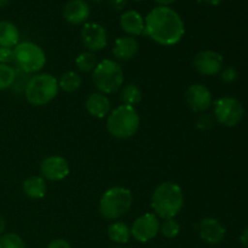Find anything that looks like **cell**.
<instances>
[{
	"label": "cell",
	"mask_w": 248,
	"mask_h": 248,
	"mask_svg": "<svg viewBox=\"0 0 248 248\" xmlns=\"http://www.w3.org/2000/svg\"><path fill=\"white\" fill-rule=\"evenodd\" d=\"M144 35L164 46H172L183 39L184 22L169 6L154 7L144 19Z\"/></svg>",
	"instance_id": "1"
},
{
	"label": "cell",
	"mask_w": 248,
	"mask_h": 248,
	"mask_svg": "<svg viewBox=\"0 0 248 248\" xmlns=\"http://www.w3.org/2000/svg\"><path fill=\"white\" fill-rule=\"evenodd\" d=\"M184 195L181 186L172 182H165L155 188L152 196V208L154 215L161 219L174 218L182 211Z\"/></svg>",
	"instance_id": "2"
},
{
	"label": "cell",
	"mask_w": 248,
	"mask_h": 248,
	"mask_svg": "<svg viewBox=\"0 0 248 248\" xmlns=\"http://www.w3.org/2000/svg\"><path fill=\"white\" fill-rule=\"evenodd\" d=\"M140 124V114L135 107L123 104L109 113L107 119V130L114 138L127 140L137 133Z\"/></svg>",
	"instance_id": "3"
},
{
	"label": "cell",
	"mask_w": 248,
	"mask_h": 248,
	"mask_svg": "<svg viewBox=\"0 0 248 248\" xmlns=\"http://www.w3.org/2000/svg\"><path fill=\"white\" fill-rule=\"evenodd\" d=\"M133 196L130 189L113 186L104 191L99 200V213L108 220H115L125 216L131 210Z\"/></svg>",
	"instance_id": "4"
},
{
	"label": "cell",
	"mask_w": 248,
	"mask_h": 248,
	"mask_svg": "<svg viewBox=\"0 0 248 248\" xmlns=\"http://www.w3.org/2000/svg\"><path fill=\"white\" fill-rule=\"evenodd\" d=\"M58 90V80L48 73H41L28 80L24 93L31 106L44 107L56 98Z\"/></svg>",
	"instance_id": "5"
},
{
	"label": "cell",
	"mask_w": 248,
	"mask_h": 248,
	"mask_svg": "<svg viewBox=\"0 0 248 248\" xmlns=\"http://www.w3.org/2000/svg\"><path fill=\"white\" fill-rule=\"evenodd\" d=\"M92 81L101 93H114L124 84L123 67L113 60L101 61L92 72Z\"/></svg>",
	"instance_id": "6"
},
{
	"label": "cell",
	"mask_w": 248,
	"mask_h": 248,
	"mask_svg": "<svg viewBox=\"0 0 248 248\" xmlns=\"http://www.w3.org/2000/svg\"><path fill=\"white\" fill-rule=\"evenodd\" d=\"M15 62L23 73H36L46 64V55L43 48L31 41L18 43L14 47Z\"/></svg>",
	"instance_id": "7"
},
{
	"label": "cell",
	"mask_w": 248,
	"mask_h": 248,
	"mask_svg": "<svg viewBox=\"0 0 248 248\" xmlns=\"http://www.w3.org/2000/svg\"><path fill=\"white\" fill-rule=\"evenodd\" d=\"M216 121L225 127H234L244 118V107L234 97H222L216 101L213 107Z\"/></svg>",
	"instance_id": "8"
},
{
	"label": "cell",
	"mask_w": 248,
	"mask_h": 248,
	"mask_svg": "<svg viewBox=\"0 0 248 248\" xmlns=\"http://www.w3.org/2000/svg\"><path fill=\"white\" fill-rule=\"evenodd\" d=\"M160 232V220L154 213H145L133 222L131 236L138 242H149Z\"/></svg>",
	"instance_id": "9"
},
{
	"label": "cell",
	"mask_w": 248,
	"mask_h": 248,
	"mask_svg": "<svg viewBox=\"0 0 248 248\" xmlns=\"http://www.w3.org/2000/svg\"><path fill=\"white\" fill-rule=\"evenodd\" d=\"M81 40L85 47L91 52L103 50L108 44V34L106 28L98 23H85L81 29Z\"/></svg>",
	"instance_id": "10"
},
{
	"label": "cell",
	"mask_w": 248,
	"mask_h": 248,
	"mask_svg": "<svg viewBox=\"0 0 248 248\" xmlns=\"http://www.w3.org/2000/svg\"><path fill=\"white\" fill-rule=\"evenodd\" d=\"M193 64L199 74L212 77L219 74L220 70L223 69V57L216 51L205 50L196 53Z\"/></svg>",
	"instance_id": "11"
},
{
	"label": "cell",
	"mask_w": 248,
	"mask_h": 248,
	"mask_svg": "<svg viewBox=\"0 0 248 248\" xmlns=\"http://www.w3.org/2000/svg\"><path fill=\"white\" fill-rule=\"evenodd\" d=\"M69 164L63 156L52 155L41 161L40 173L44 179L52 182L63 181L69 174Z\"/></svg>",
	"instance_id": "12"
},
{
	"label": "cell",
	"mask_w": 248,
	"mask_h": 248,
	"mask_svg": "<svg viewBox=\"0 0 248 248\" xmlns=\"http://www.w3.org/2000/svg\"><path fill=\"white\" fill-rule=\"evenodd\" d=\"M186 101L191 110L202 113L207 110L212 104V94L205 85L194 84L186 90Z\"/></svg>",
	"instance_id": "13"
},
{
	"label": "cell",
	"mask_w": 248,
	"mask_h": 248,
	"mask_svg": "<svg viewBox=\"0 0 248 248\" xmlns=\"http://www.w3.org/2000/svg\"><path fill=\"white\" fill-rule=\"evenodd\" d=\"M198 232L201 239L210 245H217L225 236V228L216 218H203L198 225Z\"/></svg>",
	"instance_id": "14"
},
{
	"label": "cell",
	"mask_w": 248,
	"mask_h": 248,
	"mask_svg": "<svg viewBox=\"0 0 248 248\" xmlns=\"http://www.w3.org/2000/svg\"><path fill=\"white\" fill-rule=\"evenodd\" d=\"M63 17L70 24H82L89 19L90 6L84 0H69L63 9Z\"/></svg>",
	"instance_id": "15"
},
{
	"label": "cell",
	"mask_w": 248,
	"mask_h": 248,
	"mask_svg": "<svg viewBox=\"0 0 248 248\" xmlns=\"http://www.w3.org/2000/svg\"><path fill=\"white\" fill-rule=\"evenodd\" d=\"M87 113L97 119H103L110 113V101L108 97L101 92H93L87 97L85 102Z\"/></svg>",
	"instance_id": "16"
},
{
	"label": "cell",
	"mask_w": 248,
	"mask_h": 248,
	"mask_svg": "<svg viewBox=\"0 0 248 248\" xmlns=\"http://www.w3.org/2000/svg\"><path fill=\"white\" fill-rule=\"evenodd\" d=\"M120 26L128 36H138L144 34V19L142 15L135 10L125 11L120 16Z\"/></svg>",
	"instance_id": "17"
},
{
	"label": "cell",
	"mask_w": 248,
	"mask_h": 248,
	"mask_svg": "<svg viewBox=\"0 0 248 248\" xmlns=\"http://www.w3.org/2000/svg\"><path fill=\"white\" fill-rule=\"evenodd\" d=\"M138 43L133 36H121L116 39L113 47V55L118 61H131L138 52Z\"/></svg>",
	"instance_id": "18"
},
{
	"label": "cell",
	"mask_w": 248,
	"mask_h": 248,
	"mask_svg": "<svg viewBox=\"0 0 248 248\" xmlns=\"http://www.w3.org/2000/svg\"><path fill=\"white\" fill-rule=\"evenodd\" d=\"M24 195L29 199H43L47 191V186L43 177L33 176L27 178L22 184Z\"/></svg>",
	"instance_id": "19"
},
{
	"label": "cell",
	"mask_w": 248,
	"mask_h": 248,
	"mask_svg": "<svg viewBox=\"0 0 248 248\" xmlns=\"http://www.w3.org/2000/svg\"><path fill=\"white\" fill-rule=\"evenodd\" d=\"M19 31L10 21H0V47H11L18 44Z\"/></svg>",
	"instance_id": "20"
},
{
	"label": "cell",
	"mask_w": 248,
	"mask_h": 248,
	"mask_svg": "<svg viewBox=\"0 0 248 248\" xmlns=\"http://www.w3.org/2000/svg\"><path fill=\"white\" fill-rule=\"evenodd\" d=\"M108 236L116 244H127L131 239V229L123 222L111 223L108 227Z\"/></svg>",
	"instance_id": "21"
},
{
	"label": "cell",
	"mask_w": 248,
	"mask_h": 248,
	"mask_svg": "<svg viewBox=\"0 0 248 248\" xmlns=\"http://www.w3.org/2000/svg\"><path fill=\"white\" fill-rule=\"evenodd\" d=\"M81 82V77L78 73L69 70L61 75L60 80H58V87L67 93H73L80 89Z\"/></svg>",
	"instance_id": "22"
},
{
	"label": "cell",
	"mask_w": 248,
	"mask_h": 248,
	"mask_svg": "<svg viewBox=\"0 0 248 248\" xmlns=\"http://www.w3.org/2000/svg\"><path fill=\"white\" fill-rule=\"evenodd\" d=\"M142 98V90L135 84L126 85L123 89V91H121V101H123L124 104H126V106H137V104L140 103Z\"/></svg>",
	"instance_id": "23"
},
{
	"label": "cell",
	"mask_w": 248,
	"mask_h": 248,
	"mask_svg": "<svg viewBox=\"0 0 248 248\" xmlns=\"http://www.w3.org/2000/svg\"><path fill=\"white\" fill-rule=\"evenodd\" d=\"M75 65H77V68L80 72H91L97 65L96 55H94V52H91V51L81 52L75 58Z\"/></svg>",
	"instance_id": "24"
},
{
	"label": "cell",
	"mask_w": 248,
	"mask_h": 248,
	"mask_svg": "<svg viewBox=\"0 0 248 248\" xmlns=\"http://www.w3.org/2000/svg\"><path fill=\"white\" fill-rule=\"evenodd\" d=\"M17 72L10 64H0V91L10 89L15 84Z\"/></svg>",
	"instance_id": "25"
},
{
	"label": "cell",
	"mask_w": 248,
	"mask_h": 248,
	"mask_svg": "<svg viewBox=\"0 0 248 248\" xmlns=\"http://www.w3.org/2000/svg\"><path fill=\"white\" fill-rule=\"evenodd\" d=\"M160 232L166 239H174L181 232V225H179V223L174 218L164 219V222L160 223Z\"/></svg>",
	"instance_id": "26"
},
{
	"label": "cell",
	"mask_w": 248,
	"mask_h": 248,
	"mask_svg": "<svg viewBox=\"0 0 248 248\" xmlns=\"http://www.w3.org/2000/svg\"><path fill=\"white\" fill-rule=\"evenodd\" d=\"M0 248H26V244L19 235L7 232L0 236Z\"/></svg>",
	"instance_id": "27"
},
{
	"label": "cell",
	"mask_w": 248,
	"mask_h": 248,
	"mask_svg": "<svg viewBox=\"0 0 248 248\" xmlns=\"http://www.w3.org/2000/svg\"><path fill=\"white\" fill-rule=\"evenodd\" d=\"M237 75H239L237 74V70L234 67H232V65L223 68L220 70V79L224 82H228V84H232V82L236 81Z\"/></svg>",
	"instance_id": "28"
},
{
	"label": "cell",
	"mask_w": 248,
	"mask_h": 248,
	"mask_svg": "<svg viewBox=\"0 0 248 248\" xmlns=\"http://www.w3.org/2000/svg\"><path fill=\"white\" fill-rule=\"evenodd\" d=\"M15 62V51L11 47H0V64Z\"/></svg>",
	"instance_id": "29"
},
{
	"label": "cell",
	"mask_w": 248,
	"mask_h": 248,
	"mask_svg": "<svg viewBox=\"0 0 248 248\" xmlns=\"http://www.w3.org/2000/svg\"><path fill=\"white\" fill-rule=\"evenodd\" d=\"M212 126H213V119L211 118V115L205 114V115L199 118L198 128H200V130H210Z\"/></svg>",
	"instance_id": "30"
},
{
	"label": "cell",
	"mask_w": 248,
	"mask_h": 248,
	"mask_svg": "<svg viewBox=\"0 0 248 248\" xmlns=\"http://www.w3.org/2000/svg\"><path fill=\"white\" fill-rule=\"evenodd\" d=\"M46 248H72L69 242L64 239H56L51 241Z\"/></svg>",
	"instance_id": "31"
},
{
	"label": "cell",
	"mask_w": 248,
	"mask_h": 248,
	"mask_svg": "<svg viewBox=\"0 0 248 248\" xmlns=\"http://www.w3.org/2000/svg\"><path fill=\"white\" fill-rule=\"evenodd\" d=\"M108 2L114 10H118V11L123 10L126 5V0H108Z\"/></svg>",
	"instance_id": "32"
},
{
	"label": "cell",
	"mask_w": 248,
	"mask_h": 248,
	"mask_svg": "<svg viewBox=\"0 0 248 248\" xmlns=\"http://www.w3.org/2000/svg\"><path fill=\"white\" fill-rule=\"evenodd\" d=\"M240 242L244 247L248 248V227L242 232L241 236H240Z\"/></svg>",
	"instance_id": "33"
},
{
	"label": "cell",
	"mask_w": 248,
	"mask_h": 248,
	"mask_svg": "<svg viewBox=\"0 0 248 248\" xmlns=\"http://www.w3.org/2000/svg\"><path fill=\"white\" fill-rule=\"evenodd\" d=\"M157 4H160V6H169L172 2H174L176 0H155Z\"/></svg>",
	"instance_id": "34"
},
{
	"label": "cell",
	"mask_w": 248,
	"mask_h": 248,
	"mask_svg": "<svg viewBox=\"0 0 248 248\" xmlns=\"http://www.w3.org/2000/svg\"><path fill=\"white\" fill-rule=\"evenodd\" d=\"M5 227H6V222H5V218L2 217L1 215H0V236H1L2 232H4Z\"/></svg>",
	"instance_id": "35"
},
{
	"label": "cell",
	"mask_w": 248,
	"mask_h": 248,
	"mask_svg": "<svg viewBox=\"0 0 248 248\" xmlns=\"http://www.w3.org/2000/svg\"><path fill=\"white\" fill-rule=\"evenodd\" d=\"M205 1L207 2V4L213 5V6H216V5H219L220 2L223 1V0H205Z\"/></svg>",
	"instance_id": "36"
},
{
	"label": "cell",
	"mask_w": 248,
	"mask_h": 248,
	"mask_svg": "<svg viewBox=\"0 0 248 248\" xmlns=\"http://www.w3.org/2000/svg\"><path fill=\"white\" fill-rule=\"evenodd\" d=\"M9 2H10V0H0V9H2V7L6 6Z\"/></svg>",
	"instance_id": "37"
},
{
	"label": "cell",
	"mask_w": 248,
	"mask_h": 248,
	"mask_svg": "<svg viewBox=\"0 0 248 248\" xmlns=\"http://www.w3.org/2000/svg\"><path fill=\"white\" fill-rule=\"evenodd\" d=\"M91 1H93V2H101V1H103V0H91Z\"/></svg>",
	"instance_id": "38"
},
{
	"label": "cell",
	"mask_w": 248,
	"mask_h": 248,
	"mask_svg": "<svg viewBox=\"0 0 248 248\" xmlns=\"http://www.w3.org/2000/svg\"><path fill=\"white\" fill-rule=\"evenodd\" d=\"M111 248H123V247H120V246H114V247H111Z\"/></svg>",
	"instance_id": "39"
},
{
	"label": "cell",
	"mask_w": 248,
	"mask_h": 248,
	"mask_svg": "<svg viewBox=\"0 0 248 248\" xmlns=\"http://www.w3.org/2000/svg\"><path fill=\"white\" fill-rule=\"evenodd\" d=\"M136 1H142V0H136Z\"/></svg>",
	"instance_id": "40"
}]
</instances>
